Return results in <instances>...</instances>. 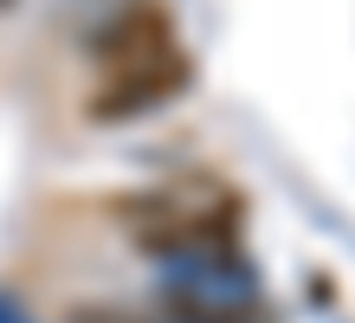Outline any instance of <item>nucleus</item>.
<instances>
[{
  "label": "nucleus",
  "mask_w": 355,
  "mask_h": 323,
  "mask_svg": "<svg viewBox=\"0 0 355 323\" xmlns=\"http://www.w3.org/2000/svg\"><path fill=\"white\" fill-rule=\"evenodd\" d=\"M187 84H194V58L187 52H162L149 65H123V72H110L85 97V123H136V117L162 110V103H175Z\"/></svg>",
  "instance_id": "f257e3e1"
},
{
  "label": "nucleus",
  "mask_w": 355,
  "mask_h": 323,
  "mask_svg": "<svg viewBox=\"0 0 355 323\" xmlns=\"http://www.w3.org/2000/svg\"><path fill=\"white\" fill-rule=\"evenodd\" d=\"M162 52H175V19L162 0H130L110 26L91 33V58L103 72H123V65H149Z\"/></svg>",
  "instance_id": "f03ea898"
},
{
  "label": "nucleus",
  "mask_w": 355,
  "mask_h": 323,
  "mask_svg": "<svg viewBox=\"0 0 355 323\" xmlns=\"http://www.w3.org/2000/svg\"><path fill=\"white\" fill-rule=\"evenodd\" d=\"M175 323H252V310H220V304H194V297H168Z\"/></svg>",
  "instance_id": "7ed1b4c3"
},
{
  "label": "nucleus",
  "mask_w": 355,
  "mask_h": 323,
  "mask_svg": "<svg viewBox=\"0 0 355 323\" xmlns=\"http://www.w3.org/2000/svg\"><path fill=\"white\" fill-rule=\"evenodd\" d=\"M65 323H130V317H123V310H103V304H71Z\"/></svg>",
  "instance_id": "20e7f679"
}]
</instances>
